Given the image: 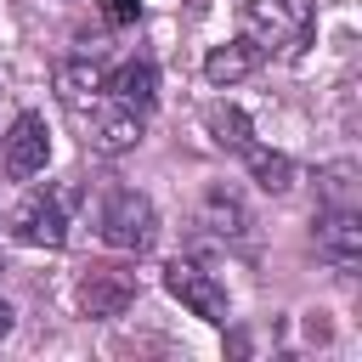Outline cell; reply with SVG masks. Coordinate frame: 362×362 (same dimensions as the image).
<instances>
[{"mask_svg":"<svg viewBox=\"0 0 362 362\" xmlns=\"http://www.w3.org/2000/svg\"><path fill=\"white\" fill-rule=\"evenodd\" d=\"M153 238H158L153 198L147 192H130V187L107 192V204H102V243L107 249H124V255H141V249H153Z\"/></svg>","mask_w":362,"mask_h":362,"instance_id":"1","label":"cell"},{"mask_svg":"<svg viewBox=\"0 0 362 362\" xmlns=\"http://www.w3.org/2000/svg\"><path fill=\"white\" fill-rule=\"evenodd\" d=\"M243 17H249L255 45H283V51H294V45H305L311 28H317V0H249Z\"/></svg>","mask_w":362,"mask_h":362,"instance_id":"2","label":"cell"},{"mask_svg":"<svg viewBox=\"0 0 362 362\" xmlns=\"http://www.w3.org/2000/svg\"><path fill=\"white\" fill-rule=\"evenodd\" d=\"M68 198L74 192H34L17 209V221H11L17 243H28V249H62L68 243Z\"/></svg>","mask_w":362,"mask_h":362,"instance_id":"3","label":"cell"},{"mask_svg":"<svg viewBox=\"0 0 362 362\" xmlns=\"http://www.w3.org/2000/svg\"><path fill=\"white\" fill-rule=\"evenodd\" d=\"M164 288H170L192 317H204V322H226V288H221L204 266H192V260H170V266H164Z\"/></svg>","mask_w":362,"mask_h":362,"instance_id":"4","label":"cell"},{"mask_svg":"<svg viewBox=\"0 0 362 362\" xmlns=\"http://www.w3.org/2000/svg\"><path fill=\"white\" fill-rule=\"evenodd\" d=\"M136 300V277L124 266H90L79 277V311L85 317H124Z\"/></svg>","mask_w":362,"mask_h":362,"instance_id":"5","label":"cell"},{"mask_svg":"<svg viewBox=\"0 0 362 362\" xmlns=\"http://www.w3.org/2000/svg\"><path fill=\"white\" fill-rule=\"evenodd\" d=\"M51 158V130L40 113H17L11 130H6V170L23 181V175H40Z\"/></svg>","mask_w":362,"mask_h":362,"instance_id":"6","label":"cell"},{"mask_svg":"<svg viewBox=\"0 0 362 362\" xmlns=\"http://www.w3.org/2000/svg\"><path fill=\"white\" fill-rule=\"evenodd\" d=\"M90 153H102V158H119V153H130L136 141H141V113L136 107H124V102H113V107H90Z\"/></svg>","mask_w":362,"mask_h":362,"instance_id":"7","label":"cell"},{"mask_svg":"<svg viewBox=\"0 0 362 362\" xmlns=\"http://www.w3.org/2000/svg\"><path fill=\"white\" fill-rule=\"evenodd\" d=\"M317 255L334 260V266H356L362 260V221H356V209H328L317 221Z\"/></svg>","mask_w":362,"mask_h":362,"instance_id":"8","label":"cell"},{"mask_svg":"<svg viewBox=\"0 0 362 362\" xmlns=\"http://www.w3.org/2000/svg\"><path fill=\"white\" fill-rule=\"evenodd\" d=\"M260 68V45L255 40H226V45H215L209 57H204V79L209 85H238V79H249Z\"/></svg>","mask_w":362,"mask_h":362,"instance_id":"9","label":"cell"},{"mask_svg":"<svg viewBox=\"0 0 362 362\" xmlns=\"http://www.w3.org/2000/svg\"><path fill=\"white\" fill-rule=\"evenodd\" d=\"M102 96H113V102H124V107H153V96H158V74H153V62H124V68H113L107 79H102Z\"/></svg>","mask_w":362,"mask_h":362,"instance_id":"10","label":"cell"},{"mask_svg":"<svg viewBox=\"0 0 362 362\" xmlns=\"http://www.w3.org/2000/svg\"><path fill=\"white\" fill-rule=\"evenodd\" d=\"M57 96H62V107H74V113L96 107V102H102V68H96V62H62V68H57Z\"/></svg>","mask_w":362,"mask_h":362,"instance_id":"11","label":"cell"},{"mask_svg":"<svg viewBox=\"0 0 362 362\" xmlns=\"http://www.w3.org/2000/svg\"><path fill=\"white\" fill-rule=\"evenodd\" d=\"M204 124H209L215 147H226V153H243V147H249V119H243L232 102H215V107L204 113Z\"/></svg>","mask_w":362,"mask_h":362,"instance_id":"12","label":"cell"},{"mask_svg":"<svg viewBox=\"0 0 362 362\" xmlns=\"http://www.w3.org/2000/svg\"><path fill=\"white\" fill-rule=\"evenodd\" d=\"M243 158H249V175H255L266 192H283V187H288V175H294V164H288L283 153H272V147H255V141H249V147H243Z\"/></svg>","mask_w":362,"mask_h":362,"instance_id":"13","label":"cell"},{"mask_svg":"<svg viewBox=\"0 0 362 362\" xmlns=\"http://www.w3.org/2000/svg\"><path fill=\"white\" fill-rule=\"evenodd\" d=\"M322 198H328V209H356V164H328Z\"/></svg>","mask_w":362,"mask_h":362,"instance_id":"14","label":"cell"},{"mask_svg":"<svg viewBox=\"0 0 362 362\" xmlns=\"http://www.w3.org/2000/svg\"><path fill=\"white\" fill-rule=\"evenodd\" d=\"M204 209H209V226H215V232H226V238H238V232H243V204H238L232 192H221V187H215V192L204 198Z\"/></svg>","mask_w":362,"mask_h":362,"instance_id":"15","label":"cell"},{"mask_svg":"<svg viewBox=\"0 0 362 362\" xmlns=\"http://www.w3.org/2000/svg\"><path fill=\"white\" fill-rule=\"evenodd\" d=\"M102 11H107L113 23H136V17H141V0H102Z\"/></svg>","mask_w":362,"mask_h":362,"instance_id":"16","label":"cell"},{"mask_svg":"<svg viewBox=\"0 0 362 362\" xmlns=\"http://www.w3.org/2000/svg\"><path fill=\"white\" fill-rule=\"evenodd\" d=\"M6 334H11V305L0 300V339H6Z\"/></svg>","mask_w":362,"mask_h":362,"instance_id":"17","label":"cell"}]
</instances>
